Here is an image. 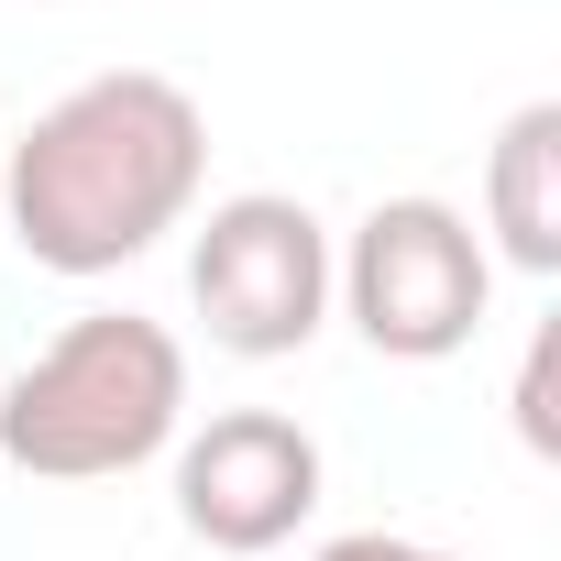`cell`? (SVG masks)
I'll list each match as a JSON object with an SVG mask.
<instances>
[{"mask_svg":"<svg viewBox=\"0 0 561 561\" xmlns=\"http://www.w3.org/2000/svg\"><path fill=\"white\" fill-rule=\"evenodd\" d=\"M209 187V111L154 67H100L0 144V220L45 275H122L165 231L198 220Z\"/></svg>","mask_w":561,"mask_h":561,"instance_id":"1","label":"cell"},{"mask_svg":"<svg viewBox=\"0 0 561 561\" xmlns=\"http://www.w3.org/2000/svg\"><path fill=\"white\" fill-rule=\"evenodd\" d=\"M187 430V342L144 309L67 320L12 386H0V462L34 484H111L176 451Z\"/></svg>","mask_w":561,"mask_h":561,"instance_id":"2","label":"cell"},{"mask_svg":"<svg viewBox=\"0 0 561 561\" xmlns=\"http://www.w3.org/2000/svg\"><path fill=\"white\" fill-rule=\"evenodd\" d=\"M331 309L364 331V353H386V364H451L473 331H484V309H495V253H484V231L451 209V198H430V187H408V198H375L342 242H331Z\"/></svg>","mask_w":561,"mask_h":561,"instance_id":"3","label":"cell"},{"mask_svg":"<svg viewBox=\"0 0 561 561\" xmlns=\"http://www.w3.org/2000/svg\"><path fill=\"white\" fill-rule=\"evenodd\" d=\"M187 298H198L209 342L242 364L309 353L331 331V220L287 187L209 198V220L187 231Z\"/></svg>","mask_w":561,"mask_h":561,"instance_id":"4","label":"cell"},{"mask_svg":"<svg viewBox=\"0 0 561 561\" xmlns=\"http://www.w3.org/2000/svg\"><path fill=\"white\" fill-rule=\"evenodd\" d=\"M320 484H331V462L287 408H220V419L176 430V528L220 561L287 550L320 517Z\"/></svg>","mask_w":561,"mask_h":561,"instance_id":"5","label":"cell"},{"mask_svg":"<svg viewBox=\"0 0 561 561\" xmlns=\"http://www.w3.org/2000/svg\"><path fill=\"white\" fill-rule=\"evenodd\" d=\"M484 253L517 275H561V100L506 111L484 154Z\"/></svg>","mask_w":561,"mask_h":561,"instance_id":"6","label":"cell"},{"mask_svg":"<svg viewBox=\"0 0 561 561\" xmlns=\"http://www.w3.org/2000/svg\"><path fill=\"white\" fill-rule=\"evenodd\" d=\"M550 364H561V331L539 320V331H528V364H517V440H528L539 462L561 451V419H550Z\"/></svg>","mask_w":561,"mask_h":561,"instance_id":"7","label":"cell"},{"mask_svg":"<svg viewBox=\"0 0 561 561\" xmlns=\"http://www.w3.org/2000/svg\"><path fill=\"white\" fill-rule=\"evenodd\" d=\"M309 561H462V550H430V539H397V528H342Z\"/></svg>","mask_w":561,"mask_h":561,"instance_id":"8","label":"cell"}]
</instances>
